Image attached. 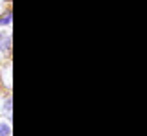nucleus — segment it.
<instances>
[{"label": "nucleus", "mask_w": 147, "mask_h": 136, "mask_svg": "<svg viewBox=\"0 0 147 136\" xmlns=\"http://www.w3.org/2000/svg\"><path fill=\"white\" fill-rule=\"evenodd\" d=\"M11 33H9L7 30H0V55H9L11 53Z\"/></svg>", "instance_id": "nucleus-1"}, {"label": "nucleus", "mask_w": 147, "mask_h": 136, "mask_svg": "<svg viewBox=\"0 0 147 136\" xmlns=\"http://www.w3.org/2000/svg\"><path fill=\"white\" fill-rule=\"evenodd\" d=\"M0 81H4V85L11 88V61H7L6 68L0 66Z\"/></svg>", "instance_id": "nucleus-2"}, {"label": "nucleus", "mask_w": 147, "mask_h": 136, "mask_svg": "<svg viewBox=\"0 0 147 136\" xmlns=\"http://www.w3.org/2000/svg\"><path fill=\"white\" fill-rule=\"evenodd\" d=\"M11 7H6L2 13H0V28H7V26H11Z\"/></svg>", "instance_id": "nucleus-3"}, {"label": "nucleus", "mask_w": 147, "mask_h": 136, "mask_svg": "<svg viewBox=\"0 0 147 136\" xmlns=\"http://www.w3.org/2000/svg\"><path fill=\"white\" fill-rule=\"evenodd\" d=\"M0 136H11V125L7 121H0Z\"/></svg>", "instance_id": "nucleus-4"}, {"label": "nucleus", "mask_w": 147, "mask_h": 136, "mask_svg": "<svg viewBox=\"0 0 147 136\" xmlns=\"http://www.w3.org/2000/svg\"><path fill=\"white\" fill-rule=\"evenodd\" d=\"M4 110H6L7 118H11V96H7L6 101H4Z\"/></svg>", "instance_id": "nucleus-5"}]
</instances>
